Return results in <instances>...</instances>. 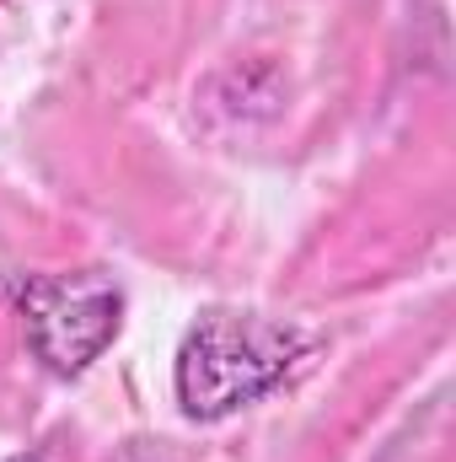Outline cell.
Returning a JSON list of instances; mask_svg holds the SVG:
<instances>
[{"instance_id": "obj_1", "label": "cell", "mask_w": 456, "mask_h": 462, "mask_svg": "<svg viewBox=\"0 0 456 462\" xmlns=\"http://www.w3.org/2000/svg\"><path fill=\"white\" fill-rule=\"evenodd\" d=\"M317 349V334L263 318V312H231L210 307L178 345V403L188 420H226L236 409L279 393Z\"/></svg>"}, {"instance_id": "obj_2", "label": "cell", "mask_w": 456, "mask_h": 462, "mask_svg": "<svg viewBox=\"0 0 456 462\" xmlns=\"http://www.w3.org/2000/svg\"><path fill=\"white\" fill-rule=\"evenodd\" d=\"M11 296L27 323V349L54 376H81L123 328V285L108 269L22 274Z\"/></svg>"}, {"instance_id": "obj_3", "label": "cell", "mask_w": 456, "mask_h": 462, "mask_svg": "<svg viewBox=\"0 0 456 462\" xmlns=\"http://www.w3.org/2000/svg\"><path fill=\"white\" fill-rule=\"evenodd\" d=\"M11 462H43V457H11Z\"/></svg>"}]
</instances>
